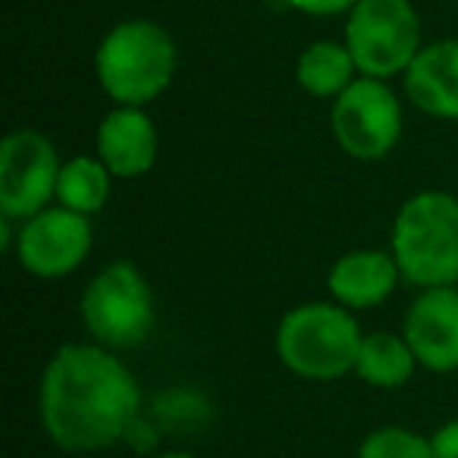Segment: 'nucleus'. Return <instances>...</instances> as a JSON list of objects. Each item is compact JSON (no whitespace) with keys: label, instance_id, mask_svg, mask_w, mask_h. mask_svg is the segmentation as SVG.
<instances>
[{"label":"nucleus","instance_id":"5","mask_svg":"<svg viewBox=\"0 0 458 458\" xmlns=\"http://www.w3.org/2000/svg\"><path fill=\"white\" fill-rule=\"evenodd\" d=\"M82 324L104 349H135L154 330V293L132 261H110L85 286Z\"/></svg>","mask_w":458,"mask_h":458},{"label":"nucleus","instance_id":"13","mask_svg":"<svg viewBox=\"0 0 458 458\" xmlns=\"http://www.w3.org/2000/svg\"><path fill=\"white\" fill-rule=\"evenodd\" d=\"M402 280V270L395 264L393 251L358 249L336 258L327 274L333 301H339L349 311H368L377 308L395 293Z\"/></svg>","mask_w":458,"mask_h":458},{"label":"nucleus","instance_id":"1","mask_svg":"<svg viewBox=\"0 0 458 458\" xmlns=\"http://www.w3.org/2000/svg\"><path fill=\"white\" fill-rule=\"evenodd\" d=\"M141 389L114 349L98 343L60 345L38 383V418L64 452H98L120 443L139 420Z\"/></svg>","mask_w":458,"mask_h":458},{"label":"nucleus","instance_id":"9","mask_svg":"<svg viewBox=\"0 0 458 458\" xmlns=\"http://www.w3.org/2000/svg\"><path fill=\"white\" fill-rule=\"evenodd\" d=\"M16 261L38 280H60L85 264L91 251V216L64 208H45L20 223Z\"/></svg>","mask_w":458,"mask_h":458},{"label":"nucleus","instance_id":"11","mask_svg":"<svg viewBox=\"0 0 458 458\" xmlns=\"http://www.w3.org/2000/svg\"><path fill=\"white\" fill-rule=\"evenodd\" d=\"M95 151L116 179H139L157 160V126L145 107L116 104L98 126Z\"/></svg>","mask_w":458,"mask_h":458},{"label":"nucleus","instance_id":"14","mask_svg":"<svg viewBox=\"0 0 458 458\" xmlns=\"http://www.w3.org/2000/svg\"><path fill=\"white\" fill-rule=\"evenodd\" d=\"M361 76L345 41H314L295 60V82L301 91L324 101H336Z\"/></svg>","mask_w":458,"mask_h":458},{"label":"nucleus","instance_id":"15","mask_svg":"<svg viewBox=\"0 0 458 458\" xmlns=\"http://www.w3.org/2000/svg\"><path fill=\"white\" fill-rule=\"evenodd\" d=\"M414 368H418V358H414L408 339L399 336V333L377 330L361 339V349H358V361H355V377L368 383V386L399 389L411 380Z\"/></svg>","mask_w":458,"mask_h":458},{"label":"nucleus","instance_id":"2","mask_svg":"<svg viewBox=\"0 0 458 458\" xmlns=\"http://www.w3.org/2000/svg\"><path fill=\"white\" fill-rule=\"evenodd\" d=\"M179 51L160 22H116L95 51V76L104 95L123 107H148L176 79Z\"/></svg>","mask_w":458,"mask_h":458},{"label":"nucleus","instance_id":"16","mask_svg":"<svg viewBox=\"0 0 458 458\" xmlns=\"http://www.w3.org/2000/svg\"><path fill=\"white\" fill-rule=\"evenodd\" d=\"M114 173L104 166V160L91 157V154H79V157L66 160L60 166L57 179V204L76 210V214L95 216L107 208L110 189H114Z\"/></svg>","mask_w":458,"mask_h":458},{"label":"nucleus","instance_id":"7","mask_svg":"<svg viewBox=\"0 0 458 458\" xmlns=\"http://www.w3.org/2000/svg\"><path fill=\"white\" fill-rule=\"evenodd\" d=\"M402 101L386 79L358 76L333 101L330 129L352 160H383L402 139Z\"/></svg>","mask_w":458,"mask_h":458},{"label":"nucleus","instance_id":"17","mask_svg":"<svg viewBox=\"0 0 458 458\" xmlns=\"http://www.w3.org/2000/svg\"><path fill=\"white\" fill-rule=\"evenodd\" d=\"M358 458H437L430 437L408 427H377L358 445Z\"/></svg>","mask_w":458,"mask_h":458},{"label":"nucleus","instance_id":"10","mask_svg":"<svg viewBox=\"0 0 458 458\" xmlns=\"http://www.w3.org/2000/svg\"><path fill=\"white\" fill-rule=\"evenodd\" d=\"M402 336L408 339L420 368L433 374L458 370V289H420V295L405 314Z\"/></svg>","mask_w":458,"mask_h":458},{"label":"nucleus","instance_id":"12","mask_svg":"<svg viewBox=\"0 0 458 458\" xmlns=\"http://www.w3.org/2000/svg\"><path fill=\"white\" fill-rule=\"evenodd\" d=\"M405 98L433 120L458 123V38L424 45L402 76Z\"/></svg>","mask_w":458,"mask_h":458},{"label":"nucleus","instance_id":"20","mask_svg":"<svg viewBox=\"0 0 458 458\" xmlns=\"http://www.w3.org/2000/svg\"><path fill=\"white\" fill-rule=\"evenodd\" d=\"M154 458H198L191 452H164V455H154Z\"/></svg>","mask_w":458,"mask_h":458},{"label":"nucleus","instance_id":"4","mask_svg":"<svg viewBox=\"0 0 458 458\" xmlns=\"http://www.w3.org/2000/svg\"><path fill=\"white\" fill-rule=\"evenodd\" d=\"M361 327L339 301H305L283 314L276 355L301 380H339L352 374L361 349Z\"/></svg>","mask_w":458,"mask_h":458},{"label":"nucleus","instance_id":"3","mask_svg":"<svg viewBox=\"0 0 458 458\" xmlns=\"http://www.w3.org/2000/svg\"><path fill=\"white\" fill-rule=\"evenodd\" d=\"M402 280L418 289L458 283V198L418 191L399 208L389 242Z\"/></svg>","mask_w":458,"mask_h":458},{"label":"nucleus","instance_id":"19","mask_svg":"<svg viewBox=\"0 0 458 458\" xmlns=\"http://www.w3.org/2000/svg\"><path fill=\"white\" fill-rule=\"evenodd\" d=\"M430 445L437 458H458V418L445 420L443 427L430 433Z\"/></svg>","mask_w":458,"mask_h":458},{"label":"nucleus","instance_id":"18","mask_svg":"<svg viewBox=\"0 0 458 458\" xmlns=\"http://www.w3.org/2000/svg\"><path fill=\"white\" fill-rule=\"evenodd\" d=\"M286 4L305 16H339L349 13L358 0H286Z\"/></svg>","mask_w":458,"mask_h":458},{"label":"nucleus","instance_id":"8","mask_svg":"<svg viewBox=\"0 0 458 458\" xmlns=\"http://www.w3.org/2000/svg\"><path fill=\"white\" fill-rule=\"evenodd\" d=\"M60 154L38 129H13L0 141V214L22 223L57 201Z\"/></svg>","mask_w":458,"mask_h":458},{"label":"nucleus","instance_id":"6","mask_svg":"<svg viewBox=\"0 0 458 458\" xmlns=\"http://www.w3.org/2000/svg\"><path fill=\"white\" fill-rule=\"evenodd\" d=\"M345 47L355 57L361 76H405L418 57L420 20L411 0H358L345 20Z\"/></svg>","mask_w":458,"mask_h":458}]
</instances>
